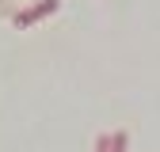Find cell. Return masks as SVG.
<instances>
[{
  "instance_id": "6da1fadb",
  "label": "cell",
  "mask_w": 160,
  "mask_h": 152,
  "mask_svg": "<svg viewBox=\"0 0 160 152\" xmlns=\"http://www.w3.org/2000/svg\"><path fill=\"white\" fill-rule=\"evenodd\" d=\"M57 8H61V0H38V4H31L27 12L15 15V27H34V23H42L46 15H53Z\"/></svg>"
},
{
  "instance_id": "3957f363",
  "label": "cell",
  "mask_w": 160,
  "mask_h": 152,
  "mask_svg": "<svg viewBox=\"0 0 160 152\" xmlns=\"http://www.w3.org/2000/svg\"><path fill=\"white\" fill-rule=\"evenodd\" d=\"M95 152H111V137H107V133H99V141H95Z\"/></svg>"
},
{
  "instance_id": "7a4b0ae2",
  "label": "cell",
  "mask_w": 160,
  "mask_h": 152,
  "mask_svg": "<svg viewBox=\"0 0 160 152\" xmlns=\"http://www.w3.org/2000/svg\"><path fill=\"white\" fill-rule=\"evenodd\" d=\"M126 145H130V133H126V129H118L114 137H111V152H126Z\"/></svg>"
}]
</instances>
